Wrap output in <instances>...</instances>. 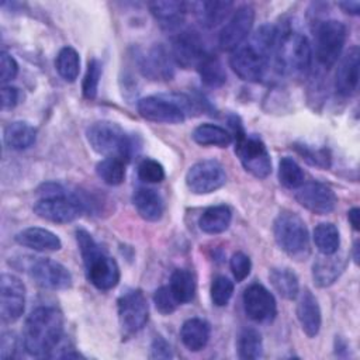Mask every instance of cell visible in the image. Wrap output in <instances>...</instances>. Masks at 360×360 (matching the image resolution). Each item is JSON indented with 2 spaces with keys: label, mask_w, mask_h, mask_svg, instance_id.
<instances>
[{
  "label": "cell",
  "mask_w": 360,
  "mask_h": 360,
  "mask_svg": "<svg viewBox=\"0 0 360 360\" xmlns=\"http://www.w3.org/2000/svg\"><path fill=\"white\" fill-rule=\"evenodd\" d=\"M278 28L271 24L260 25L252 37L232 51L229 65L245 82H259L264 77L269 62L274 55Z\"/></svg>",
  "instance_id": "1"
},
{
  "label": "cell",
  "mask_w": 360,
  "mask_h": 360,
  "mask_svg": "<svg viewBox=\"0 0 360 360\" xmlns=\"http://www.w3.org/2000/svg\"><path fill=\"white\" fill-rule=\"evenodd\" d=\"M63 339V315L55 307H38L25 319L22 345L28 354L51 357Z\"/></svg>",
  "instance_id": "2"
},
{
  "label": "cell",
  "mask_w": 360,
  "mask_h": 360,
  "mask_svg": "<svg viewBox=\"0 0 360 360\" xmlns=\"http://www.w3.org/2000/svg\"><path fill=\"white\" fill-rule=\"evenodd\" d=\"M76 240L84 263L87 280L98 290L114 288L120 281V267L93 239L86 229L76 231Z\"/></svg>",
  "instance_id": "3"
},
{
  "label": "cell",
  "mask_w": 360,
  "mask_h": 360,
  "mask_svg": "<svg viewBox=\"0 0 360 360\" xmlns=\"http://www.w3.org/2000/svg\"><path fill=\"white\" fill-rule=\"evenodd\" d=\"M86 138L91 149L105 158H118L125 162L135 150L134 139L112 121L93 122L86 131Z\"/></svg>",
  "instance_id": "4"
},
{
  "label": "cell",
  "mask_w": 360,
  "mask_h": 360,
  "mask_svg": "<svg viewBox=\"0 0 360 360\" xmlns=\"http://www.w3.org/2000/svg\"><path fill=\"white\" fill-rule=\"evenodd\" d=\"M277 66L285 73H304L312 62V48L308 38L295 30H278L274 48Z\"/></svg>",
  "instance_id": "5"
},
{
  "label": "cell",
  "mask_w": 360,
  "mask_h": 360,
  "mask_svg": "<svg viewBox=\"0 0 360 360\" xmlns=\"http://www.w3.org/2000/svg\"><path fill=\"white\" fill-rule=\"evenodd\" d=\"M273 233L278 248L295 260L309 256V235L304 219L292 211H281L273 224Z\"/></svg>",
  "instance_id": "6"
},
{
  "label": "cell",
  "mask_w": 360,
  "mask_h": 360,
  "mask_svg": "<svg viewBox=\"0 0 360 360\" xmlns=\"http://www.w3.org/2000/svg\"><path fill=\"white\" fill-rule=\"evenodd\" d=\"M42 198L34 205V212L55 224H68L79 218L84 211V202L76 195H69L58 184L44 186Z\"/></svg>",
  "instance_id": "7"
},
{
  "label": "cell",
  "mask_w": 360,
  "mask_h": 360,
  "mask_svg": "<svg viewBox=\"0 0 360 360\" xmlns=\"http://www.w3.org/2000/svg\"><path fill=\"white\" fill-rule=\"evenodd\" d=\"M235 134V153L246 172L257 179H264L271 173L270 153L263 141L256 135H246L240 124L231 122Z\"/></svg>",
  "instance_id": "8"
},
{
  "label": "cell",
  "mask_w": 360,
  "mask_h": 360,
  "mask_svg": "<svg viewBox=\"0 0 360 360\" xmlns=\"http://www.w3.org/2000/svg\"><path fill=\"white\" fill-rule=\"evenodd\" d=\"M346 42V27L338 20L319 22L315 31V56L323 68L333 66Z\"/></svg>",
  "instance_id": "9"
},
{
  "label": "cell",
  "mask_w": 360,
  "mask_h": 360,
  "mask_svg": "<svg viewBox=\"0 0 360 360\" xmlns=\"http://www.w3.org/2000/svg\"><path fill=\"white\" fill-rule=\"evenodd\" d=\"M117 312L122 335L131 336L139 332L149 318V308L143 292L135 288L122 292L117 301Z\"/></svg>",
  "instance_id": "10"
},
{
  "label": "cell",
  "mask_w": 360,
  "mask_h": 360,
  "mask_svg": "<svg viewBox=\"0 0 360 360\" xmlns=\"http://www.w3.org/2000/svg\"><path fill=\"white\" fill-rule=\"evenodd\" d=\"M225 181V169L214 159H205L194 163L186 174V184L194 194H210L221 188Z\"/></svg>",
  "instance_id": "11"
},
{
  "label": "cell",
  "mask_w": 360,
  "mask_h": 360,
  "mask_svg": "<svg viewBox=\"0 0 360 360\" xmlns=\"http://www.w3.org/2000/svg\"><path fill=\"white\" fill-rule=\"evenodd\" d=\"M184 103L166 96H148L138 101L139 114L152 122L179 124L186 118Z\"/></svg>",
  "instance_id": "12"
},
{
  "label": "cell",
  "mask_w": 360,
  "mask_h": 360,
  "mask_svg": "<svg viewBox=\"0 0 360 360\" xmlns=\"http://www.w3.org/2000/svg\"><path fill=\"white\" fill-rule=\"evenodd\" d=\"M25 308V287L22 281L8 273L0 277V316L6 323L21 318Z\"/></svg>",
  "instance_id": "13"
},
{
  "label": "cell",
  "mask_w": 360,
  "mask_h": 360,
  "mask_svg": "<svg viewBox=\"0 0 360 360\" xmlns=\"http://www.w3.org/2000/svg\"><path fill=\"white\" fill-rule=\"evenodd\" d=\"M255 22V10L252 6L245 4L238 7L229 20L222 27L218 44L224 51L236 49L250 34V30Z\"/></svg>",
  "instance_id": "14"
},
{
  "label": "cell",
  "mask_w": 360,
  "mask_h": 360,
  "mask_svg": "<svg viewBox=\"0 0 360 360\" xmlns=\"http://www.w3.org/2000/svg\"><path fill=\"white\" fill-rule=\"evenodd\" d=\"M243 309L255 322L269 323L277 315V304L273 294L262 284L253 283L243 291Z\"/></svg>",
  "instance_id": "15"
},
{
  "label": "cell",
  "mask_w": 360,
  "mask_h": 360,
  "mask_svg": "<svg viewBox=\"0 0 360 360\" xmlns=\"http://www.w3.org/2000/svg\"><path fill=\"white\" fill-rule=\"evenodd\" d=\"M295 200L305 210L316 215H326L336 207L338 198L330 187L323 183H302L295 191Z\"/></svg>",
  "instance_id": "16"
},
{
  "label": "cell",
  "mask_w": 360,
  "mask_h": 360,
  "mask_svg": "<svg viewBox=\"0 0 360 360\" xmlns=\"http://www.w3.org/2000/svg\"><path fill=\"white\" fill-rule=\"evenodd\" d=\"M30 276L46 290H66L72 285V274L62 263L52 259H37L30 266Z\"/></svg>",
  "instance_id": "17"
},
{
  "label": "cell",
  "mask_w": 360,
  "mask_h": 360,
  "mask_svg": "<svg viewBox=\"0 0 360 360\" xmlns=\"http://www.w3.org/2000/svg\"><path fill=\"white\" fill-rule=\"evenodd\" d=\"M170 52L174 63L180 65L181 68L198 66V63L207 55L204 42L200 34L194 30H181L177 32V35L173 38Z\"/></svg>",
  "instance_id": "18"
},
{
  "label": "cell",
  "mask_w": 360,
  "mask_h": 360,
  "mask_svg": "<svg viewBox=\"0 0 360 360\" xmlns=\"http://www.w3.org/2000/svg\"><path fill=\"white\" fill-rule=\"evenodd\" d=\"M141 68L150 79L170 80L174 75V59L170 49L162 44H156L142 58Z\"/></svg>",
  "instance_id": "19"
},
{
  "label": "cell",
  "mask_w": 360,
  "mask_h": 360,
  "mask_svg": "<svg viewBox=\"0 0 360 360\" xmlns=\"http://www.w3.org/2000/svg\"><path fill=\"white\" fill-rule=\"evenodd\" d=\"M359 59L360 51L357 46H352L340 59L335 79V87L340 96L347 97L356 91L359 83Z\"/></svg>",
  "instance_id": "20"
},
{
  "label": "cell",
  "mask_w": 360,
  "mask_h": 360,
  "mask_svg": "<svg viewBox=\"0 0 360 360\" xmlns=\"http://www.w3.org/2000/svg\"><path fill=\"white\" fill-rule=\"evenodd\" d=\"M15 242L37 252H55L62 248V240L56 233L41 226H30L15 235Z\"/></svg>",
  "instance_id": "21"
},
{
  "label": "cell",
  "mask_w": 360,
  "mask_h": 360,
  "mask_svg": "<svg viewBox=\"0 0 360 360\" xmlns=\"http://www.w3.org/2000/svg\"><path fill=\"white\" fill-rule=\"evenodd\" d=\"M297 318L304 333L308 338H314L318 335L322 323L321 308L318 300L309 290H305L297 304Z\"/></svg>",
  "instance_id": "22"
},
{
  "label": "cell",
  "mask_w": 360,
  "mask_h": 360,
  "mask_svg": "<svg viewBox=\"0 0 360 360\" xmlns=\"http://www.w3.org/2000/svg\"><path fill=\"white\" fill-rule=\"evenodd\" d=\"M345 266L343 256H338L336 253L319 256L312 264L314 283L322 288L332 285L345 270Z\"/></svg>",
  "instance_id": "23"
},
{
  "label": "cell",
  "mask_w": 360,
  "mask_h": 360,
  "mask_svg": "<svg viewBox=\"0 0 360 360\" xmlns=\"http://www.w3.org/2000/svg\"><path fill=\"white\" fill-rule=\"evenodd\" d=\"M132 204L139 217L145 221L155 222L162 218L163 201L153 188L138 187L132 194Z\"/></svg>",
  "instance_id": "24"
},
{
  "label": "cell",
  "mask_w": 360,
  "mask_h": 360,
  "mask_svg": "<svg viewBox=\"0 0 360 360\" xmlns=\"http://www.w3.org/2000/svg\"><path fill=\"white\" fill-rule=\"evenodd\" d=\"M188 6L184 1H173V0H163V1H152L149 4V10L152 15L166 28H177L184 15L188 11Z\"/></svg>",
  "instance_id": "25"
},
{
  "label": "cell",
  "mask_w": 360,
  "mask_h": 360,
  "mask_svg": "<svg viewBox=\"0 0 360 360\" xmlns=\"http://www.w3.org/2000/svg\"><path fill=\"white\" fill-rule=\"evenodd\" d=\"M210 333L211 328L208 322L201 318L187 319L180 329L181 342L191 352H198L204 349L210 340Z\"/></svg>",
  "instance_id": "26"
},
{
  "label": "cell",
  "mask_w": 360,
  "mask_h": 360,
  "mask_svg": "<svg viewBox=\"0 0 360 360\" xmlns=\"http://www.w3.org/2000/svg\"><path fill=\"white\" fill-rule=\"evenodd\" d=\"M232 221V211L228 205H212L204 210L198 219L200 229L210 235H217L226 231Z\"/></svg>",
  "instance_id": "27"
},
{
  "label": "cell",
  "mask_w": 360,
  "mask_h": 360,
  "mask_svg": "<svg viewBox=\"0 0 360 360\" xmlns=\"http://www.w3.org/2000/svg\"><path fill=\"white\" fill-rule=\"evenodd\" d=\"M37 129L27 121H13L4 129V143L14 150H22L35 143Z\"/></svg>",
  "instance_id": "28"
},
{
  "label": "cell",
  "mask_w": 360,
  "mask_h": 360,
  "mask_svg": "<svg viewBox=\"0 0 360 360\" xmlns=\"http://www.w3.org/2000/svg\"><path fill=\"white\" fill-rule=\"evenodd\" d=\"M191 138L201 146L226 148L232 142V134L225 128L215 124H201L194 128Z\"/></svg>",
  "instance_id": "29"
},
{
  "label": "cell",
  "mask_w": 360,
  "mask_h": 360,
  "mask_svg": "<svg viewBox=\"0 0 360 360\" xmlns=\"http://www.w3.org/2000/svg\"><path fill=\"white\" fill-rule=\"evenodd\" d=\"M200 22L205 28H214L221 24L233 7L232 1H202L194 4Z\"/></svg>",
  "instance_id": "30"
},
{
  "label": "cell",
  "mask_w": 360,
  "mask_h": 360,
  "mask_svg": "<svg viewBox=\"0 0 360 360\" xmlns=\"http://www.w3.org/2000/svg\"><path fill=\"white\" fill-rule=\"evenodd\" d=\"M273 288L285 300H295L300 292L298 277L288 267H274L269 273Z\"/></svg>",
  "instance_id": "31"
},
{
  "label": "cell",
  "mask_w": 360,
  "mask_h": 360,
  "mask_svg": "<svg viewBox=\"0 0 360 360\" xmlns=\"http://www.w3.org/2000/svg\"><path fill=\"white\" fill-rule=\"evenodd\" d=\"M169 288L179 304L190 302L195 294V281L193 274L184 269H176L170 276Z\"/></svg>",
  "instance_id": "32"
},
{
  "label": "cell",
  "mask_w": 360,
  "mask_h": 360,
  "mask_svg": "<svg viewBox=\"0 0 360 360\" xmlns=\"http://www.w3.org/2000/svg\"><path fill=\"white\" fill-rule=\"evenodd\" d=\"M201 82L208 87H221L226 82V72L222 62L215 56L207 53L197 66Z\"/></svg>",
  "instance_id": "33"
},
{
  "label": "cell",
  "mask_w": 360,
  "mask_h": 360,
  "mask_svg": "<svg viewBox=\"0 0 360 360\" xmlns=\"http://www.w3.org/2000/svg\"><path fill=\"white\" fill-rule=\"evenodd\" d=\"M314 242L322 255H333L340 245L339 229L332 222H322L314 229Z\"/></svg>",
  "instance_id": "34"
},
{
  "label": "cell",
  "mask_w": 360,
  "mask_h": 360,
  "mask_svg": "<svg viewBox=\"0 0 360 360\" xmlns=\"http://www.w3.org/2000/svg\"><path fill=\"white\" fill-rule=\"evenodd\" d=\"M55 68L63 80L69 83L75 82L80 72V58L77 51L72 46H63L58 52Z\"/></svg>",
  "instance_id": "35"
},
{
  "label": "cell",
  "mask_w": 360,
  "mask_h": 360,
  "mask_svg": "<svg viewBox=\"0 0 360 360\" xmlns=\"http://www.w3.org/2000/svg\"><path fill=\"white\" fill-rule=\"evenodd\" d=\"M263 352L262 335L255 328H245L238 338V354L243 360L259 359Z\"/></svg>",
  "instance_id": "36"
},
{
  "label": "cell",
  "mask_w": 360,
  "mask_h": 360,
  "mask_svg": "<svg viewBox=\"0 0 360 360\" xmlns=\"http://www.w3.org/2000/svg\"><path fill=\"white\" fill-rule=\"evenodd\" d=\"M97 176L108 186H120L125 179V162L118 158H104L96 166Z\"/></svg>",
  "instance_id": "37"
},
{
  "label": "cell",
  "mask_w": 360,
  "mask_h": 360,
  "mask_svg": "<svg viewBox=\"0 0 360 360\" xmlns=\"http://www.w3.org/2000/svg\"><path fill=\"white\" fill-rule=\"evenodd\" d=\"M278 180L287 188H298L304 183V172L292 158L284 156L278 163Z\"/></svg>",
  "instance_id": "38"
},
{
  "label": "cell",
  "mask_w": 360,
  "mask_h": 360,
  "mask_svg": "<svg viewBox=\"0 0 360 360\" xmlns=\"http://www.w3.org/2000/svg\"><path fill=\"white\" fill-rule=\"evenodd\" d=\"M101 73H103V65L98 59L91 58L87 62V69H86V75L83 79V96L87 100H93L97 96L98 91V84H100V79H101Z\"/></svg>",
  "instance_id": "39"
},
{
  "label": "cell",
  "mask_w": 360,
  "mask_h": 360,
  "mask_svg": "<svg viewBox=\"0 0 360 360\" xmlns=\"http://www.w3.org/2000/svg\"><path fill=\"white\" fill-rule=\"evenodd\" d=\"M210 294L214 305L225 307L233 294V283L225 276H217L211 283Z\"/></svg>",
  "instance_id": "40"
},
{
  "label": "cell",
  "mask_w": 360,
  "mask_h": 360,
  "mask_svg": "<svg viewBox=\"0 0 360 360\" xmlns=\"http://www.w3.org/2000/svg\"><path fill=\"white\" fill-rule=\"evenodd\" d=\"M138 177L143 183L156 184L165 179V169L158 160L146 158L138 165Z\"/></svg>",
  "instance_id": "41"
},
{
  "label": "cell",
  "mask_w": 360,
  "mask_h": 360,
  "mask_svg": "<svg viewBox=\"0 0 360 360\" xmlns=\"http://www.w3.org/2000/svg\"><path fill=\"white\" fill-rule=\"evenodd\" d=\"M153 302L156 309L162 314V315H169L173 311H176V308L180 305L177 302V300L174 298L173 292L170 291L169 285H163L160 288H158L153 294Z\"/></svg>",
  "instance_id": "42"
},
{
  "label": "cell",
  "mask_w": 360,
  "mask_h": 360,
  "mask_svg": "<svg viewBox=\"0 0 360 360\" xmlns=\"http://www.w3.org/2000/svg\"><path fill=\"white\" fill-rule=\"evenodd\" d=\"M229 266H231V270H232V274H233V278L236 280V283L243 281L249 276L250 269H252L250 259L243 252H235L231 257Z\"/></svg>",
  "instance_id": "43"
},
{
  "label": "cell",
  "mask_w": 360,
  "mask_h": 360,
  "mask_svg": "<svg viewBox=\"0 0 360 360\" xmlns=\"http://www.w3.org/2000/svg\"><path fill=\"white\" fill-rule=\"evenodd\" d=\"M18 73V65L15 62V59L7 53V52H1L0 55V80L1 83H7L11 82Z\"/></svg>",
  "instance_id": "44"
},
{
  "label": "cell",
  "mask_w": 360,
  "mask_h": 360,
  "mask_svg": "<svg viewBox=\"0 0 360 360\" xmlns=\"http://www.w3.org/2000/svg\"><path fill=\"white\" fill-rule=\"evenodd\" d=\"M150 357L152 359H170L172 357L170 345L162 336L153 338L152 345H150Z\"/></svg>",
  "instance_id": "45"
},
{
  "label": "cell",
  "mask_w": 360,
  "mask_h": 360,
  "mask_svg": "<svg viewBox=\"0 0 360 360\" xmlns=\"http://www.w3.org/2000/svg\"><path fill=\"white\" fill-rule=\"evenodd\" d=\"M20 101V90L14 86L1 87V107L3 110L14 108Z\"/></svg>",
  "instance_id": "46"
},
{
  "label": "cell",
  "mask_w": 360,
  "mask_h": 360,
  "mask_svg": "<svg viewBox=\"0 0 360 360\" xmlns=\"http://www.w3.org/2000/svg\"><path fill=\"white\" fill-rule=\"evenodd\" d=\"M17 349V339L11 333H4L1 338V359H10L14 356V350Z\"/></svg>",
  "instance_id": "47"
},
{
  "label": "cell",
  "mask_w": 360,
  "mask_h": 360,
  "mask_svg": "<svg viewBox=\"0 0 360 360\" xmlns=\"http://www.w3.org/2000/svg\"><path fill=\"white\" fill-rule=\"evenodd\" d=\"M338 6L347 14L352 15H357L360 11V3L359 1H340L338 3Z\"/></svg>",
  "instance_id": "48"
},
{
  "label": "cell",
  "mask_w": 360,
  "mask_h": 360,
  "mask_svg": "<svg viewBox=\"0 0 360 360\" xmlns=\"http://www.w3.org/2000/svg\"><path fill=\"white\" fill-rule=\"evenodd\" d=\"M347 218H349V222L353 226V229L359 231L360 229V210L357 207H353L347 212Z\"/></svg>",
  "instance_id": "49"
},
{
  "label": "cell",
  "mask_w": 360,
  "mask_h": 360,
  "mask_svg": "<svg viewBox=\"0 0 360 360\" xmlns=\"http://www.w3.org/2000/svg\"><path fill=\"white\" fill-rule=\"evenodd\" d=\"M312 156H314V153H309V152L305 153V158H307V159H309V158H312ZM321 160H325V153H323V152H315L314 163H315V165H321Z\"/></svg>",
  "instance_id": "50"
},
{
  "label": "cell",
  "mask_w": 360,
  "mask_h": 360,
  "mask_svg": "<svg viewBox=\"0 0 360 360\" xmlns=\"http://www.w3.org/2000/svg\"><path fill=\"white\" fill-rule=\"evenodd\" d=\"M353 260L356 263H359V242L356 240L354 245H353Z\"/></svg>",
  "instance_id": "51"
}]
</instances>
